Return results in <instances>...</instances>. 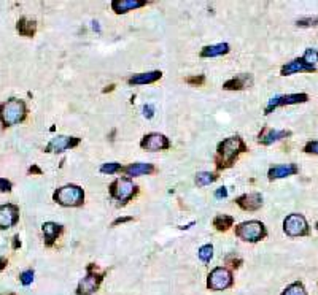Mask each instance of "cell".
<instances>
[{
  "mask_svg": "<svg viewBox=\"0 0 318 295\" xmlns=\"http://www.w3.org/2000/svg\"><path fill=\"white\" fill-rule=\"evenodd\" d=\"M246 151L245 143L242 142L240 136H229L224 142L220 143L218 146V154H217V167L221 168H229L237 159L240 152Z\"/></svg>",
  "mask_w": 318,
  "mask_h": 295,
  "instance_id": "1",
  "label": "cell"
},
{
  "mask_svg": "<svg viewBox=\"0 0 318 295\" xmlns=\"http://www.w3.org/2000/svg\"><path fill=\"white\" fill-rule=\"evenodd\" d=\"M26 114H27L26 103L20 99H10L0 105V119H2V124L5 127L23 123Z\"/></svg>",
  "mask_w": 318,
  "mask_h": 295,
  "instance_id": "2",
  "label": "cell"
},
{
  "mask_svg": "<svg viewBox=\"0 0 318 295\" xmlns=\"http://www.w3.org/2000/svg\"><path fill=\"white\" fill-rule=\"evenodd\" d=\"M52 199L62 206H80V205H83L84 192L80 186L67 184V186H62L61 189H58L55 195H52Z\"/></svg>",
  "mask_w": 318,
  "mask_h": 295,
  "instance_id": "3",
  "label": "cell"
},
{
  "mask_svg": "<svg viewBox=\"0 0 318 295\" xmlns=\"http://www.w3.org/2000/svg\"><path fill=\"white\" fill-rule=\"evenodd\" d=\"M236 235L242 238L243 241H250L256 243L266 237V227L264 224L259 221H249V222H242L239 227L236 229Z\"/></svg>",
  "mask_w": 318,
  "mask_h": 295,
  "instance_id": "4",
  "label": "cell"
},
{
  "mask_svg": "<svg viewBox=\"0 0 318 295\" xmlns=\"http://www.w3.org/2000/svg\"><path fill=\"white\" fill-rule=\"evenodd\" d=\"M102 276L103 274L97 273L94 265H90V267H87L86 276L80 281V284L77 287V293L78 295H91V293H94L99 289L100 283H102Z\"/></svg>",
  "mask_w": 318,
  "mask_h": 295,
  "instance_id": "5",
  "label": "cell"
},
{
  "mask_svg": "<svg viewBox=\"0 0 318 295\" xmlns=\"http://www.w3.org/2000/svg\"><path fill=\"white\" fill-rule=\"evenodd\" d=\"M135 184L129 178H118L110 186V194L113 199H116L121 203H126L131 200V197L135 194Z\"/></svg>",
  "mask_w": 318,
  "mask_h": 295,
  "instance_id": "6",
  "label": "cell"
},
{
  "mask_svg": "<svg viewBox=\"0 0 318 295\" xmlns=\"http://www.w3.org/2000/svg\"><path fill=\"white\" fill-rule=\"evenodd\" d=\"M233 284V274L227 268L224 267H218L214 271H210L208 280H207V286L211 290H224L229 286Z\"/></svg>",
  "mask_w": 318,
  "mask_h": 295,
  "instance_id": "7",
  "label": "cell"
},
{
  "mask_svg": "<svg viewBox=\"0 0 318 295\" xmlns=\"http://www.w3.org/2000/svg\"><path fill=\"white\" fill-rule=\"evenodd\" d=\"M284 230L290 237H301L307 233L309 225L303 214H290L284 222Z\"/></svg>",
  "mask_w": 318,
  "mask_h": 295,
  "instance_id": "8",
  "label": "cell"
},
{
  "mask_svg": "<svg viewBox=\"0 0 318 295\" xmlns=\"http://www.w3.org/2000/svg\"><path fill=\"white\" fill-rule=\"evenodd\" d=\"M80 138L77 136H65V135H58L56 138L46 145L45 152H64L65 149H72L75 146H78Z\"/></svg>",
  "mask_w": 318,
  "mask_h": 295,
  "instance_id": "9",
  "label": "cell"
},
{
  "mask_svg": "<svg viewBox=\"0 0 318 295\" xmlns=\"http://www.w3.org/2000/svg\"><path fill=\"white\" fill-rule=\"evenodd\" d=\"M140 146L147 151H163V149L170 148V142H169V138L163 133H148L142 138Z\"/></svg>",
  "mask_w": 318,
  "mask_h": 295,
  "instance_id": "10",
  "label": "cell"
},
{
  "mask_svg": "<svg viewBox=\"0 0 318 295\" xmlns=\"http://www.w3.org/2000/svg\"><path fill=\"white\" fill-rule=\"evenodd\" d=\"M20 219V208L13 203L0 206V230L10 229Z\"/></svg>",
  "mask_w": 318,
  "mask_h": 295,
  "instance_id": "11",
  "label": "cell"
},
{
  "mask_svg": "<svg viewBox=\"0 0 318 295\" xmlns=\"http://www.w3.org/2000/svg\"><path fill=\"white\" fill-rule=\"evenodd\" d=\"M307 95L306 94H290V95H277L274 99L269 100L268 107H266V113L269 114L272 110H275L277 107H284V105H293V103H303L307 102Z\"/></svg>",
  "mask_w": 318,
  "mask_h": 295,
  "instance_id": "12",
  "label": "cell"
},
{
  "mask_svg": "<svg viewBox=\"0 0 318 295\" xmlns=\"http://www.w3.org/2000/svg\"><path fill=\"white\" fill-rule=\"evenodd\" d=\"M253 84V76L250 73H240V75H236L234 78H231L229 81L224 83L223 89L226 91H242V89H246L250 88Z\"/></svg>",
  "mask_w": 318,
  "mask_h": 295,
  "instance_id": "13",
  "label": "cell"
},
{
  "mask_svg": "<svg viewBox=\"0 0 318 295\" xmlns=\"http://www.w3.org/2000/svg\"><path fill=\"white\" fill-rule=\"evenodd\" d=\"M237 205L245 211H256L258 208H261V205H262V197L256 192L245 194V195L237 199Z\"/></svg>",
  "mask_w": 318,
  "mask_h": 295,
  "instance_id": "14",
  "label": "cell"
},
{
  "mask_svg": "<svg viewBox=\"0 0 318 295\" xmlns=\"http://www.w3.org/2000/svg\"><path fill=\"white\" fill-rule=\"evenodd\" d=\"M42 232H43V238H45V245L51 246L52 243L58 240V237L62 233V225H59L56 222H45L42 225Z\"/></svg>",
  "mask_w": 318,
  "mask_h": 295,
  "instance_id": "15",
  "label": "cell"
},
{
  "mask_svg": "<svg viewBox=\"0 0 318 295\" xmlns=\"http://www.w3.org/2000/svg\"><path fill=\"white\" fill-rule=\"evenodd\" d=\"M147 2L145 0H113L112 2V8L115 13L122 14V13H128L131 10L140 8V7H145Z\"/></svg>",
  "mask_w": 318,
  "mask_h": 295,
  "instance_id": "16",
  "label": "cell"
},
{
  "mask_svg": "<svg viewBox=\"0 0 318 295\" xmlns=\"http://www.w3.org/2000/svg\"><path fill=\"white\" fill-rule=\"evenodd\" d=\"M297 173V167L294 164H285V165H277L269 170V180H280V178H287L293 176Z\"/></svg>",
  "mask_w": 318,
  "mask_h": 295,
  "instance_id": "17",
  "label": "cell"
},
{
  "mask_svg": "<svg viewBox=\"0 0 318 295\" xmlns=\"http://www.w3.org/2000/svg\"><path fill=\"white\" fill-rule=\"evenodd\" d=\"M290 132L287 130H274V129H264L261 133H259V143L261 145H272L274 142H278L281 138L288 136Z\"/></svg>",
  "mask_w": 318,
  "mask_h": 295,
  "instance_id": "18",
  "label": "cell"
},
{
  "mask_svg": "<svg viewBox=\"0 0 318 295\" xmlns=\"http://www.w3.org/2000/svg\"><path fill=\"white\" fill-rule=\"evenodd\" d=\"M122 171H125L128 176H140V175H148V173H153L154 167L151 164L137 162V164H131V165L122 168Z\"/></svg>",
  "mask_w": 318,
  "mask_h": 295,
  "instance_id": "19",
  "label": "cell"
},
{
  "mask_svg": "<svg viewBox=\"0 0 318 295\" xmlns=\"http://www.w3.org/2000/svg\"><path fill=\"white\" fill-rule=\"evenodd\" d=\"M315 68L313 67H309L303 59H294L291 61L290 64H287L284 68H281V75H291V73H296V72H313Z\"/></svg>",
  "mask_w": 318,
  "mask_h": 295,
  "instance_id": "20",
  "label": "cell"
},
{
  "mask_svg": "<svg viewBox=\"0 0 318 295\" xmlns=\"http://www.w3.org/2000/svg\"><path fill=\"white\" fill-rule=\"evenodd\" d=\"M226 53H229V45L227 43H218V45L205 46L201 51V57H217V56H223Z\"/></svg>",
  "mask_w": 318,
  "mask_h": 295,
  "instance_id": "21",
  "label": "cell"
},
{
  "mask_svg": "<svg viewBox=\"0 0 318 295\" xmlns=\"http://www.w3.org/2000/svg\"><path fill=\"white\" fill-rule=\"evenodd\" d=\"M16 30L20 32V35H23V37H33L35 30H37V24H35V21H32V19L21 18L16 24Z\"/></svg>",
  "mask_w": 318,
  "mask_h": 295,
  "instance_id": "22",
  "label": "cell"
},
{
  "mask_svg": "<svg viewBox=\"0 0 318 295\" xmlns=\"http://www.w3.org/2000/svg\"><path fill=\"white\" fill-rule=\"evenodd\" d=\"M163 76L161 72H148V73H140V75H135L129 80V84H150V83H154L157 81L159 78Z\"/></svg>",
  "mask_w": 318,
  "mask_h": 295,
  "instance_id": "23",
  "label": "cell"
},
{
  "mask_svg": "<svg viewBox=\"0 0 318 295\" xmlns=\"http://www.w3.org/2000/svg\"><path fill=\"white\" fill-rule=\"evenodd\" d=\"M233 224H234V218L227 214H218L214 219V225L217 227V230H227L229 227H233Z\"/></svg>",
  "mask_w": 318,
  "mask_h": 295,
  "instance_id": "24",
  "label": "cell"
},
{
  "mask_svg": "<svg viewBox=\"0 0 318 295\" xmlns=\"http://www.w3.org/2000/svg\"><path fill=\"white\" fill-rule=\"evenodd\" d=\"M217 180V176L214 175V173H210V171H201L196 175V183L198 186H208Z\"/></svg>",
  "mask_w": 318,
  "mask_h": 295,
  "instance_id": "25",
  "label": "cell"
},
{
  "mask_svg": "<svg viewBox=\"0 0 318 295\" xmlns=\"http://www.w3.org/2000/svg\"><path fill=\"white\" fill-rule=\"evenodd\" d=\"M303 61H304L309 67H313V68H315V65L318 64V51L309 48L306 53H304V56H303Z\"/></svg>",
  "mask_w": 318,
  "mask_h": 295,
  "instance_id": "26",
  "label": "cell"
},
{
  "mask_svg": "<svg viewBox=\"0 0 318 295\" xmlns=\"http://www.w3.org/2000/svg\"><path fill=\"white\" fill-rule=\"evenodd\" d=\"M211 257H214V246L211 245H204L201 249H199V259L202 260V262L208 264Z\"/></svg>",
  "mask_w": 318,
  "mask_h": 295,
  "instance_id": "27",
  "label": "cell"
},
{
  "mask_svg": "<svg viewBox=\"0 0 318 295\" xmlns=\"http://www.w3.org/2000/svg\"><path fill=\"white\" fill-rule=\"evenodd\" d=\"M281 295H307V292H306V289L301 283H294L290 287H287V290Z\"/></svg>",
  "mask_w": 318,
  "mask_h": 295,
  "instance_id": "28",
  "label": "cell"
},
{
  "mask_svg": "<svg viewBox=\"0 0 318 295\" xmlns=\"http://www.w3.org/2000/svg\"><path fill=\"white\" fill-rule=\"evenodd\" d=\"M119 170H122V168H121V165L116 164V162L103 164V165L100 167V171H102V173H109V175H113V173H116V171H119Z\"/></svg>",
  "mask_w": 318,
  "mask_h": 295,
  "instance_id": "29",
  "label": "cell"
},
{
  "mask_svg": "<svg viewBox=\"0 0 318 295\" xmlns=\"http://www.w3.org/2000/svg\"><path fill=\"white\" fill-rule=\"evenodd\" d=\"M20 280H21V283H23L24 286L32 284V281H33V271H32V270H26V271H23V273L20 274Z\"/></svg>",
  "mask_w": 318,
  "mask_h": 295,
  "instance_id": "30",
  "label": "cell"
},
{
  "mask_svg": "<svg viewBox=\"0 0 318 295\" xmlns=\"http://www.w3.org/2000/svg\"><path fill=\"white\" fill-rule=\"evenodd\" d=\"M11 187H13V184H11L8 180L0 178V190H2V192H10Z\"/></svg>",
  "mask_w": 318,
  "mask_h": 295,
  "instance_id": "31",
  "label": "cell"
},
{
  "mask_svg": "<svg viewBox=\"0 0 318 295\" xmlns=\"http://www.w3.org/2000/svg\"><path fill=\"white\" fill-rule=\"evenodd\" d=\"M306 152H310V154H316L318 155V142H310L306 145Z\"/></svg>",
  "mask_w": 318,
  "mask_h": 295,
  "instance_id": "32",
  "label": "cell"
},
{
  "mask_svg": "<svg viewBox=\"0 0 318 295\" xmlns=\"http://www.w3.org/2000/svg\"><path fill=\"white\" fill-rule=\"evenodd\" d=\"M142 111H144V116H145L147 119H151V117L154 116V107H153V105H145Z\"/></svg>",
  "mask_w": 318,
  "mask_h": 295,
  "instance_id": "33",
  "label": "cell"
},
{
  "mask_svg": "<svg viewBox=\"0 0 318 295\" xmlns=\"http://www.w3.org/2000/svg\"><path fill=\"white\" fill-rule=\"evenodd\" d=\"M189 84H202L204 81H205V78L202 76V75H199V76H192V78H188L186 80Z\"/></svg>",
  "mask_w": 318,
  "mask_h": 295,
  "instance_id": "34",
  "label": "cell"
},
{
  "mask_svg": "<svg viewBox=\"0 0 318 295\" xmlns=\"http://www.w3.org/2000/svg\"><path fill=\"white\" fill-rule=\"evenodd\" d=\"M226 195H227V189H226V187H220L217 192H215V197H217V199H224Z\"/></svg>",
  "mask_w": 318,
  "mask_h": 295,
  "instance_id": "35",
  "label": "cell"
},
{
  "mask_svg": "<svg viewBox=\"0 0 318 295\" xmlns=\"http://www.w3.org/2000/svg\"><path fill=\"white\" fill-rule=\"evenodd\" d=\"M229 262H233V267H239V264L242 262V260L240 259H234V255H229L227 257V264Z\"/></svg>",
  "mask_w": 318,
  "mask_h": 295,
  "instance_id": "36",
  "label": "cell"
},
{
  "mask_svg": "<svg viewBox=\"0 0 318 295\" xmlns=\"http://www.w3.org/2000/svg\"><path fill=\"white\" fill-rule=\"evenodd\" d=\"M29 173H35V175H42V170H40L37 165H32V167L29 168Z\"/></svg>",
  "mask_w": 318,
  "mask_h": 295,
  "instance_id": "37",
  "label": "cell"
},
{
  "mask_svg": "<svg viewBox=\"0 0 318 295\" xmlns=\"http://www.w3.org/2000/svg\"><path fill=\"white\" fill-rule=\"evenodd\" d=\"M20 246H21V241H20V237L16 235V237L13 238V249H17Z\"/></svg>",
  "mask_w": 318,
  "mask_h": 295,
  "instance_id": "38",
  "label": "cell"
},
{
  "mask_svg": "<svg viewBox=\"0 0 318 295\" xmlns=\"http://www.w3.org/2000/svg\"><path fill=\"white\" fill-rule=\"evenodd\" d=\"M132 218H118L115 222H113V225H118V224H122V222H128V221H131Z\"/></svg>",
  "mask_w": 318,
  "mask_h": 295,
  "instance_id": "39",
  "label": "cell"
},
{
  "mask_svg": "<svg viewBox=\"0 0 318 295\" xmlns=\"http://www.w3.org/2000/svg\"><path fill=\"white\" fill-rule=\"evenodd\" d=\"M5 265H7V260L0 257V271H2V270L5 268Z\"/></svg>",
  "mask_w": 318,
  "mask_h": 295,
  "instance_id": "40",
  "label": "cell"
},
{
  "mask_svg": "<svg viewBox=\"0 0 318 295\" xmlns=\"http://www.w3.org/2000/svg\"><path fill=\"white\" fill-rule=\"evenodd\" d=\"M93 29H94L96 32H100V26H99V23L94 21V23H93Z\"/></svg>",
  "mask_w": 318,
  "mask_h": 295,
  "instance_id": "41",
  "label": "cell"
},
{
  "mask_svg": "<svg viewBox=\"0 0 318 295\" xmlns=\"http://www.w3.org/2000/svg\"><path fill=\"white\" fill-rule=\"evenodd\" d=\"M5 295H16V293H13V292H10V293H5Z\"/></svg>",
  "mask_w": 318,
  "mask_h": 295,
  "instance_id": "42",
  "label": "cell"
}]
</instances>
